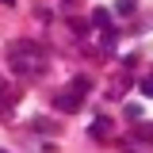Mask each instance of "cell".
I'll use <instances>...</instances> for the list:
<instances>
[{
  "label": "cell",
  "mask_w": 153,
  "mask_h": 153,
  "mask_svg": "<svg viewBox=\"0 0 153 153\" xmlns=\"http://www.w3.org/2000/svg\"><path fill=\"white\" fill-rule=\"evenodd\" d=\"M8 65L16 73H46L50 69V54L42 46H35V42H16L8 50Z\"/></svg>",
  "instance_id": "cell-1"
},
{
  "label": "cell",
  "mask_w": 153,
  "mask_h": 153,
  "mask_svg": "<svg viewBox=\"0 0 153 153\" xmlns=\"http://www.w3.org/2000/svg\"><path fill=\"white\" fill-rule=\"evenodd\" d=\"M12 103H16V92L4 88V92H0V115H12Z\"/></svg>",
  "instance_id": "cell-5"
},
{
  "label": "cell",
  "mask_w": 153,
  "mask_h": 153,
  "mask_svg": "<svg viewBox=\"0 0 153 153\" xmlns=\"http://www.w3.org/2000/svg\"><path fill=\"white\" fill-rule=\"evenodd\" d=\"M134 8H138V0H119V12H123V16H130Z\"/></svg>",
  "instance_id": "cell-9"
},
{
  "label": "cell",
  "mask_w": 153,
  "mask_h": 153,
  "mask_svg": "<svg viewBox=\"0 0 153 153\" xmlns=\"http://www.w3.org/2000/svg\"><path fill=\"white\" fill-rule=\"evenodd\" d=\"M92 27H100V31H111V12H107V8H96V12H92Z\"/></svg>",
  "instance_id": "cell-4"
},
{
  "label": "cell",
  "mask_w": 153,
  "mask_h": 153,
  "mask_svg": "<svg viewBox=\"0 0 153 153\" xmlns=\"http://www.w3.org/2000/svg\"><path fill=\"white\" fill-rule=\"evenodd\" d=\"M111 130H115V126H111V119H107V115L92 119V126H88V134H92V138H107Z\"/></svg>",
  "instance_id": "cell-3"
},
{
  "label": "cell",
  "mask_w": 153,
  "mask_h": 153,
  "mask_svg": "<svg viewBox=\"0 0 153 153\" xmlns=\"http://www.w3.org/2000/svg\"><path fill=\"white\" fill-rule=\"evenodd\" d=\"M138 88H142V96H153V76H142Z\"/></svg>",
  "instance_id": "cell-8"
},
{
  "label": "cell",
  "mask_w": 153,
  "mask_h": 153,
  "mask_svg": "<svg viewBox=\"0 0 153 153\" xmlns=\"http://www.w3.org/2000/svg\"><path fill=\"white\" fill-rule=\"evenodd\" d=\"M126 119H134V123H142V107H138V103H126Z\"/></svg>",
  "instance_id": "cell-7"
},
{
  "label": "cell",
  "mask_w": 153,
  "mask_h": 153,
  "mask_svg": "<svg viewBox=\"0 0 153 153\" xmlns=\"http://www.w3.org/2000/svg\"><path fill=\"white\" fill-rule=\"evenodd\" d=\"M88 92H92V80H88V76H73V84H69L65 92L54 96V107H57V111H80Z\"/></svg>",
  "instance_id": "cell-2"
},
{
  "label": "cell",
  "mask_w": 153,
  "mask_h": 153,
  "mask_svg": "<svg viewBox=\"0 0 153 153\" xmlns=\"http://www.w3.org/2000/svg\"><path fill=\"white\" fill-rule=\"evenodd\" d=\"M0 153H4V149H0Z\"/></svg>",
  "instance_id": "cell-10"
},
{
  "label": "cell",
  "mask_w": 153,
  "mask_h": 153,
  "mask_svg": "<svg viewBox=\"0 0 153 153\" xmlns=\"http://www.w3.org/2000/svg\"><path fill=\"white\" fill-rule=\"evenodd\" d=\"M31 130H46V134H54L57 126L50 123V119H35V123H31Z\"/></svg>",
  "instance_id": "cell-6"
}]
</instances>
